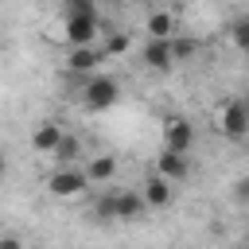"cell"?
Here are the masks:
<instances>
[{"label":"cell","mask_w":249,"mask_h":249,"mask_svg":"<svg viewBox=\"0 0 249 249\" xmlns=\"http://www.w3.org/2000/svg\"><path fill=\"white\" fill-rule=\"evenodd\" d=\"M86 175H89V183H109V179L117 175V160H113V156H89Z\"/></svg>","instance_id":"obj_13"},{"label":"cell","mask_w":249,"mask_h":249,"mask_svg":"<svg viewBox=\"0 0 249 249\" xmlns=\"http://www.w3.org/2000/svg\"><path fill=\"white\" fill-rule=\"evenodd\" d=\"M66 16H97V8H93V0H70Z\"/></svg>","instance_id":"obj_19"},{"label":"cell","mask_w":249,"mask_h":249,"mask_svg":"<svg viewBox=\"0 0 249 249\" xmlns=\"http://www.w3.org/2000/svg\"><path fill=\"white\" fill-rule=\"evenodd\" d=\"M233 195H237V198H241V202H249V179H241V183H237V191H233Z\"/></svg>","instance_id":"obj_21"},{"label":"cell","mask_w":249,"mask_h":249,"mask_svg":"<svg viewBox=\"0 0 249 249\" xmlns=\"http://www.w3.org/2000/svg\"><path fill=\"white\" fill-rule=\"evenodd\" d=\"M144 210H148V202H144L140 191H121V195H117V218H121V222H136Z\"/></svg>","instance_id":"obj_11"},{"label":"cell","mask_w":249,"mask_h":249,"mask_svg":"<svg viewBox=\"0 0 249 249\" xmlns=\"http://www.w3.org/2000/svg\"><path fill=\"white\" fill-rule=\"evenodd\" d=\"M230 35H233V43H237V47L249 54V16H241V19L233 23V31H230Z\"/></svg>","instance_id":"obj_18"},{"label":"cell","mask_w":249,"mask_h":249,"mask_svg":"<svg viewBox=\"0 0 249 249\" xmlns=\"http://www.w3.org/2000/svg\"><path fill=\"white\" fill-rule=\"evenodd\" d=\"M195 39H171V62H187V58H195Z\"/></svg>","instance_id":"obj_17"},{"label":"cell","mask_w":249,"mask_h":249,"mask_svg":"<svg viewBox=\"0 0 249 249\" xmlns=\"http://www.w3.org/2000/svg\"><path fill=\"white\" fill-rule=\"evenodd\" d=\"M144 27H148L152 39H171V31H175V16H171L167 8H156V12H148Z\"/></svg>","instance_id":"obj_12"},{"label":"cell","mask_w":249,"mask_h":249,"mask_svg":"<svg viewBox=\"0 0 249 249\" xmlns=\"http://www.w3.org/2000/svg\"><path fill=\"white\" fill-rule=\"evenodd\" d=\"M156 175L167 179V183H183L191 175V160L187 156H175V152H160L156 156Z\"/></svg>","instance_id":"obj_7"},{"label":"cell","mask_w":249,"mask_h":249,"mask_svg":"<svg viewBox=\"0 0 249 249\" xmlns=\"http://www.w3.org/2000/svg\"><path fill=\"white\" fill-rule=\"evenodd\" d=\"M93 218L97 222H117V195H101L93 202Z\"/></svg>","instance_id":"obj_15"},{"label":"cell","mask_w":249,"mask_h":249,"mask_svg":"<svg viewBox=\"0 0 249 249\" xmlns=\"http://www.w3.org/2000/svg\"><path fill=\"white\" fill-rule=\"evenodd\" d=\"M86 187H89V175L78 171V167H58V171L47 179V191H51L54 198H78V195H86Z\"/></svg>","instance_id":"obj_4"},{"label":"cell","mask_w":249,"mask_h":249,"mask_svg":"<svg viewBox=\"0 0 249 249\" xmlns=\"http://www.w3.org/2000/svg\"><path fill=\"white\" fill-rule=\"evenodd\" d=\"M101 58H105L101 47H74V51L66 54V70H70V74H86V78H93Z\"/></svg>","instance_id":"obj_6"},{"label":"cell","mask_w":249,"mask_h":249,"mask_svg":"<svg viewBox=\"0 0 249 249\" xmlns=\"http://www.w3.org/2000/svg\"><path fill=\"white\" fill-rule=\"evenodd\" d=\"M144 66L148 70H171V39H148L144 47Z\"/></svg>","instance_id":"obj_9"},{"label":"cell","mask_w":249,"mask_h":249,"mask_svg":"<svg viewBox=\"0 0 249 249\" xmlns=\"http://www.w3.org/2000/svg\"><path fill=\"white\" fill-rule=\"evenodd\" d=\"M245 249H249V245H245Z\"/></svg>","instance_id":"obj_24"},{"label":"cell","mask_w":249,"mask_h":249,"mask_svg":"<svg viewBox=\"0 0 249 249\" xmlns=\"http://www.w3.org/2000/svg\"><path fill=\"white\" fill-rule=\"evenodd\" d=\"M124 51H128V31H109L101 54H124Z\"/></svg>","instance_id":"obj_16"},{"label":"cell","mask_w":249,"mask_h":249,"mask_svg":"<svg viewBox=\"0 0 249 249\" xmlns=\"http://www.w3.org/2000/svg\"><path fill=\"white\" fill-rule=\"evenodd\" d=\"M140 195H144V202H148L152 210H163V206L171 202V183H167V179H160V175L152 171V175H148V183L140 187Z\"/></svg>","instance_id":"obj_10"},{"label":"cell","mask_w":249,"mask_h":249,"mask_svg":"<svg viewBox=\"0 0 249 249\" xmlns=\"http://www.w3.org/2000/svg\"><path fill=\"white\" fill-rule=\"evenodd\" d=\"M8 175V160H4V152H0V179Z\"/></svg>","instance_id":"obj_22"},{"label":"cell","mask_w":249,"mask_h":249,"mask_svg":"<svg viewBox=\"0 0 249 249\" xmlns=\"http://www.w3.org/2000/svg\"><path fill=\"white\" fill-rule=\"evenodd\" d=\"M195 144V124L187 117H167L163 121V152H175V156H187Z\"/></svg>","instance_id":"obj_5"},{"label":"cell","mask_w":249,"mask_h":249,"mask_svg":"<svg viewBox=\"0 0 249 249\" xmlns=\"http://www.w3.org/2000/svg\"><path fill=\"white\" fill-rule=\"evenodd\" d=\"M241 101H245V109H249V93H245V97H241Z\"/></svg>","instance_id":"obj_23"},{"label":"cell","mask_w":249,"mask_h":249,"mask_svg":"<svg viewBox=\"0 0 249 249\" xmlns=\"http://www.w3.org/2000/svg\"><path fill=\"white\" fill-rule=\"evenodd\" d=\"M78 152H82V144H78V136H62V144L54 148V160H58V167H70L74 160H78Z\"/></svg>","instance_id":"obj_14"},{"label":"cell","mask_w":249,"mask_h":249,"mask_svg":"<svg viewBox=\"0 0 249 249\" xmlns=\"http://www.w3.org/2000/svg\"><path fill=\"white\" fill-rule=\"evenodd\" d=\"M117 97H121V86H117V78H109V74H93V78H86V86H82V101H86V109H93V113L117 105Z\"/></svg>","instance_id":"obj_1"},{"label":"cell","mask_w":249,"mask_h":249,"mask_svg":"<svg viewBox=\"0 0 249 249\" xmlns=\"http://www.w3.org/2000/svg\"><path fill=\"white\" fill-rule=\"evenodd\" d=\"M101 35L105 31H101L97 16H66V23H62V39L70 43V51L74 47H97Z\"/></svg>","instance_id":"obj_2"},{"label":"cell","mask_w":249,"mask_h":249,"mask_svg":"<svg viewBox=\"0 0 249 249\" xmlns=\"http://www.w3.org/2000/svg\"><path fill=\"white\" fill-rule=\"evenodd\" d=\"M0 249H23V241H19V237H12V233H8V237H0Z\"/></svg>","instance_id":"obj_20"},{"label":"cell","mask_w":249,"mask_h":249,"mask_svg":"<svg viewBox=\"0 0 249 249\" xmlns=\"http://www.w3.org/2000/svg\"><path fill=\"white\" fill-rule=\"evenodd\" d=\"M218 128H222V136H230V140H245V136H249V109H245L241 97H233V101H226V105L218 109Z\"/></svg>","instance_id":"obj_3"},{"label":"cell","mask_w":249,"mask_h":249,"mask_svg":"<svg viewBox=\"0 0 249 249\" xmlns=\"http://www.w3.org/2000/svg\"><path fill=\"white\" fill-rule=\"evenodd\" d=\"M62 136H66V132H62V124L43 121V124L31 132V148H35V152H43V156H54V148L62 144Z\"/></svg>","instance_id":"obj_8"}]
</instances>
